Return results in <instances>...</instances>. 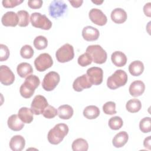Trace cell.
<instances>
[{
  "instance_id": "6da1fadb",
  "label": "cell",
  "mask_w": 151,
  "mask_h": 151,
  "mask_svg": "<svg viewBox=\"0 0 151 151\" xmlns=\"http://www.w3.org/2000/svg\"><path fill=\"white\" fill-rule=\"evenodd\" d=\"M40 84V80L38 77L31 74L26 77L25 81L21 84L19 88L20 94L25 99L31 97Z\"/></svg>"
},
{
  "instance_id": "7a4b0ae2",
  "label": "cell",
  "mask_w": 151,
  "mask_h": 151,
  "mask_svg": "<svg viewBox=\"0 0 151 151\" xmlns=\"http://www.w3.org/2000/svg\"><path fill=\"white\" fill-rule=\"evenodd\" d=\"M68 131L69 129L66 124H57L48 132L47 134L48 140L52 145H58L63 141L64 137L68 134Z\"/></svg>"
},
{
  "instance_id": "3957f363",
  "label": "cell",
  "mask_w": 151,
  "mask_h": 151,
  "mask_svg": "<svg viewBox=\"0 0 151 151\" xmlns=\"http://www.w3.org/2000/svg\"><path fill=\"white\" fill-rule=\"evenodd\" d=\"M127 73L123 70H116L107 80V86L111 90H115L124 86L127 81Z\"/></svg>"
},
{
  "instance_id": "277c9868",
  "label": "cell",
  "mask_w": 151,
  "mask_h": 151,
  "mask_svg": "<svg viewBox=\"0 0 151 151\" xmlns=\"http://www.w3.org/2000/svg\"><path fill=\"white\" fill-rule=\"evenodd\" d=\"M86 52H88L91 57L94 63L101 64L106 61L107 55L106 51L99 45H91L86 48Z\"/></svg>"
},
{
  "instance_id": "5b68a950",
  "label": "cell",
  "mask_w": 151,
  "mask_h": 151,
  "mask_svg": "<svg viewBox=\"0 0 151 151\" xmlns=\"http://www.w3.org/2000/svg\"><path fill=\"white\" fill-rule=\"evenodd\" d=\"M30 21L33 27L44 30H48L52 27L51 21L45 15L40 12L32 13L30 17Z\"/></svg>"
},
{
  "instance_id": "8992f818",
  "label": "cell",
  "mask_w": 151,
  "mask_h": 151,
  "mask_svg": "<svg viewBox=\"0 0 151 151\" xmlns=\"http://www.w3.org/2000/svg\"><path fill=\"white\" fill-rule=\"evenodd\" d=\"M55 57L60 63H66L71 61L74 57V48L69 44H65L57 50Z\"/></svg>"
},
{
  "instance_id": "52a82bcc",
  "label": "cell",
  "mask_w": 151,
  "mask_h": 151,
  "mask_svg": "<svg viewBox=\"0 0 151 151\" xmlns=\"http://www.w3.org/2000/svg\"><path fill=\"white\" fill-rule=\"evenodd\" d=\"M60 80V77L58 73L50 71L45 74L42 82V87L45 91H52L57 87Z\"/></svg>"
},
{
  "instance_id": "ba28073f",
  "label": "cell",
  "mask_w": 151,
  "mask_h": 151,
  "mask_svg": "<svg viewBox=\"0 0 151 151\" xmlns=\"http://www.w3.org/2000/svg\"><path fill=\"white\" fill-rule=\"evenodd\" d=\"M53 64L52 59L48 53L40 54L34 60V65L37 71L42 72L50 68Z\"/></svg>"
},
{
  "instance_id": "9c48e42d",
  "label": "cell",
  "mask_w": 151,
  "mask_h": 151,
  "mask_svg": "<svg viewBox=\"0 0 151 151\" xmlns=\"http://www.w3.org/2000/svg\"><path fill=\"white\" fill-rule=\"evenodd\" d=\"M67 9V4L64 1L60 0L52 1L48 6L49 14L51 17L54 18L62 16Z\"/></svg>"
},
{
  "instance_id": "30bf717a",
  "label": "cell",
  "mask_w": 151,
  "mask_h": 151,
  "mask_svg": "<svg viewBox=\"0 0 151 151\" xmlns=\"http://www.w3.org/2000/svg\"><path fill=\"white\" fill-rule=\"evenodd\" d=\"M48 106L46 98L41 95H37L34 97L31 104V109L35 115L42 114L44 109Z\"/></svg>"
},
{
  "instance_id": "8fae6325",
  "label": "cell",
  "mask_w": 151,
  "mask_h": 151,
  "mask_svg": "<svg viewBox=\"0 0 151 151\" xmlns=\"http://www.w3.org/2000/svg\"><path fill=\"white\" fill-rule=\"evenodd\" d=\"M86 75L92 85H99L103 82V71L100 67H93L87 69Z\"/></svg>"
},
{
  "instance_id": "7c38bea8",
  "label": "cell",
  "mask_w": 151,
  "mask_h": 151,
  "mask_svg": "<svg viewBox=\"0 0 151 151\" xmlns=\"http://www.w3.org/2000/svg\"><path fill=\"white\" fill-rule=\"evenodd\" d=\"M15 80V76L11 70L5 65L0 67V81L5 86L12 84Z\"/></svg>"
},
{
  "instance_id": "4fadbf2b",
  "label": "cell",
  "mask_w": 151,
  "mask_h": 151,
  "mask_svg": "<svg viewBox=\"0 0 151 151\" xmlns=\"http://www.w3.org/2000/svg\"><path fill=\"white\" fill-rule=\"evenodd\" d=\"M88 17L94 24L99 26L104 25L107 21L106 15L100 9L97 8L91 9L88 13Z\"/></svg>"
},
{
  "instance_id": "5bb4252c",
  "label": "cell",
  "mask_w": 151,
  "mask_h": 151,
  "mask_svg": "<svg viewBox=\"0 0 151 151\" xmlns=\"http://www.w3.org/2000/svg\"><path fill=\"white\" fill-rule=\"evenodd\" d=\"M92 86V84L90 83L87 76L83 74L80 77H78L73 83V89L78 92H80L84 88H88Z\"/></svg>"
},
{
  "instance_id": "9a60e30c",
  "label": "cell",
  "mask_w": 151,
  "mask_h": 151,
  "mask_svg": "<svg viewBox=\"0 0 151 151\" xmlns=\"http://www.w3.org/2000/svg\"><path fill=\"white\" fill-rule=\"evenodd\" d=\"M1 22L5 27H16L19 22L18 15L13 11H8L3 15Z\"/></svg>"
},
{
  "instance_id": "2e32d148",
  "label": "cell",
  "mask_w": 151,
  "mask_h": 151,
  "mask_svg": "<svg viewBox=\"0 0 151 151\" xmlns=\"http://www.w3.org/2000/svg\"><path fill=\"white\" fill-rule=\"evenodd\" d=\"M100 35L99 31L91 26L85 27L82 31V36L84 40L87 41L97 40Z\"/></svg>"
},
{
  "instance_id": "e0dca14e",
  "label": "cell",
  "mask_w": 151,
  "mask_h": 151,
  "mask_svg": "<svg viewBox=\"0 0 151 151\" xmlns=\"http://www.w3.org/2000/svg\"><path fill=\"white\" fill-rule=\"evenodd\" d=\"M129 90L132 96L135 97H138L144 93L145 85L141 80H135L130 84Z\"/></svg>"
},
{
  "instance_id": "ac0fdd59",
  "label": "cell",
  "mask_w": 151,
  "mask_h": 151,
  "mask_svg": "<svg viewBox=\"0 0 151 151\" xmlns=\"http://www.w3.org/2000/svg\"><path fill=\"white\" fill-rule=\"evenodd\" d=\"M9 147L13 151H21L25 147V140L21 135L14 136L10 140Z\"/></svg>"
},
{
  "instance_id": "d6986e66",
  "label": "cell",
  "mask_w": 151,
  "mask_h": 151,
  "mask_svg": "<svg viewBox=\"0 0 151 151\" xmlns=\"http://www.w3.org/2000/svg\"><path fill=\"white\" fill-rule=\"evenodd\" d=\"M7 124L8 127L13 131H19L24 126V123L17 114H12L8 117Z\"/></svg>"
},
{
  "instance_id": "ffe728a7",
  "label": "cell",
  "mask_w": 151,
  "mask_h": 151,
  "mask_svg": "<svg viewBox=\"0 0 151 151\" xmlns=\"http://www.w3.org/2000/svg\"><path fill=\"white\" fill-rule=\"evenodd\" d=\"M127 18V13L122 8H117L111 11V19L116 24H122L124 22L126 21Z\"/></svg>"
},
{
  "instance_id": "44dd1931",
  "label": "cell",
  "mask_w": 151,
  "mask_h": 151,
  "mask_svg": "<svg viewBox=\"0 0 151 151\" xmlns=\"http://www.w3.org/2000/svg\"><path fill=\"white\" fill-rule=\"evenodd\" d=\"M129 135L125 131H122L117 133L113 139V145L116 148L123 147L127 142Z\"/></svg>"
},
{
  "instance_id": "7402d4cb",
  "label": "cell",
  "mask_w": 151,
  "mask_h": 151,
  "mask_svg": "<svg viewBox=\"0 0 151 151\" xmlns=\"http://www.w3.org/2000/svg\"><path fill=\"white\" fill-rule=\"evenodd\" d=\"M111 60L114 65L116 67H123L127 63V57L122 51H116L112 53Z\"/></svg>"
},
{
  "instance_id": "603a6c76",
  "label": "cell",
  "mask_w": 151,
  "mask_h": 151,
  "mask_svg": "<svg viewBox=\"0 0 151 151\" xmlns=\"http://www.w3.org/2000/svg\"><path fill=\"white\" fill-rule=\"evenodd\" d=\"M33 112L31 109L22 107L18 110V116L24 123H31L33 120Z\"/></svg>"
},
{
  "instance_id": "cb8c5ba5",
  "label": "cell",
  "mask_w": 151,
  "mask_h": 151,
  "mask_svg": "<svg viewBox=\"0 0 151 151\" xmlns=\"http://www.w3.org/2000/svg\"><path fill=\"white\" fill-rule=\"evenodd\" d=\"M17 71L19 77L21 78H25L32 73L33 69L30 64L24 62L18 65Z\"/></svg>"
},
{
  "instance_id": "d4e9b609",
  "label": "cell",
  "mask_w": 151,
  "mask_h": 151,
  "mask_svg": "<svg viewBox=\"0 0 151 151\" xmlns=\"http://www.w3.org/2000/svg\"><path fill=\"white\" fill-rule=\"evenodd\" d=\"M58 117L64 120L70 119L73 115L74 111L72 107L68 104H63L58 108Z\"/></svg>"
},
{
  "instance_id": "484cf974",
  "label": "cell",
  "mask_w": 151,
  "mask_h": 151,
  "mask_svg": "<svg viewBox=\"0 0 151 151\" xmlns=\"http://www.w3.org/2000/svg\"><path fill=\"white\" fill-rule=\"evenodd\" d=\"M129 71L130 74L133 76H139L141 75L144 71L143 63L139 60L132 62L129 65Z\"/></svg>"
},
{
  "instance_id": "4316f807",
  "label": "cell",
  "mask_w": 151,
  "mask_h": 151,
  "mask_svg": "<svg viewBox=\"0 0 151 151\" xmlns=\"http://www.w3.org/2000/svg\"><path fill=\"white\" fill-rule=\"evenodd\" d=\"M83 116L87 119H95L100 114L99 109L94 105L88 106L83 110Z\"/></svg>"
},
{
  "instance_id": "83f0119b",
  "label": "cell",
  "mask_w": 151,
  "mask_h": 151,
  "mask_svg": "<svg viewBox=\"0 0 151 151\" xmlns=\"http://www.w3.org/2000/svg\"><path fill=\"white\" fill-rule=\"evenodd\" d=\"M71 147L73 151H87L88 149V144L85 139L78 138L73 141Z\"/></svg>"
},
{
  "instance_id": "f1b7e54d",
  "label": "cell",
  "mask_w": 151,
  "mask_h": 151,
  "mask_svg": "<svg viewBox=\"0 0 151 151\" xmlns=\"http://www.w3.org/2000/svg\"><path fill=\"white\" fill-rule=\"evenodd\" d=\"M126 108L129 112L134 113L138 112L142 108V104L139 100L137 99H133L129 100L126 104Z\"/></svg>"
},
{
  "instance_id": "f546056e",
  "label": "cell",
  "mask_w": 151,
  "mask_h": 151,
  "mask_svg": "<svg viewBox=\"0 0 151 151\" xmlns=\"http://www.w3.org/2000/svg\"><path fill=\"white\" fill-rule=\"evenodd\" d=\"M17 14L19 19L18 25L21 27L28 26L29 22V16L28 12L25 10H20L18 11Z\"/></svg>"
},
{
  "instance_id": "4dcf8cb0",
  "label": "cell",
  "mask_w": 151,
  "mask_h": 151,
  "mask_svg": "<svg viewBox=\"0 0 151 151\" xmlns=\"http://www.w3.org/2000/svg\"><path fill=\"white\" fill-rule=\"evenodd\" d=\"M108 124L111 129L117 130L120 129L123 126V122L120 117L114 116L109 119Z\"/></svg>"
},
{
  "instance_id": "1f68e13d",
  "label": "cell",
  "mask_w": 151,
  "mask_h": 151,
  "mask_svg": "<svg viewBox=\"0 0 151 151\" xmlns=\"http://www.w3.org/2000/svg\"><path fill=\"white\" fill-rule=\"evenodd\" d=\"M34 45L36 49L41 50L46 48L48 45V40L44 36L39 35L35 38L34 40Z\"/></svg>"
},
{
  "instance_id": "d6a6232c",
  "label": "cell",
  "mask_w": 151,
  "mask_h": 151,
  "mask_svg": "<svg viewBox=\"0 0 151 151\" xmlns=\"http://www.w3.org/2000/svg\"><path fill=\"white\" fill-rule=\"evenodd\" d=\"M139 128L142 132L144 133H149L151 131V119L150 117L143 118L139 123Z\"/></svg>"
},
{
  "instance_id": "836d02e7",
  "label": "cell",
  "mask_w": 151,
  "mask_h": 151,
  "mask_svg": "<svg viewBox=\"0 0 151 151\" xmlns=\"http://www.w3.org/2000/svg\"><path fill=\"white\" fill-rule=\"evenodd\" d=\"M92 58L88 52H85L82 55H80L78 58V64L81 67H86L92 63Z\"/></svg>"
},
{
  "instance_id": "e575fe53",
  "label": "cell",
  "mask_w": 151,
  "mask_h": 151,
  "mask_svg": "<svg viewBox=\"0 0 151 151\" xmlns=\"http://www.w3.org/2000/svg\"><path fill=\"white\" fill-rule=\"evenodd\" d=\"M34 52V50L31 45H25L21 48L20 55L24 58L29 59L32 57Z\"/></svg>"
},
{
  "instance_id": "d590c367",
  "label": "cell",
  "mask_w": 151,
  "mask_h": 151,
  "mask_svg": "<svg viewBox=\"0 0 151 151\" xmlns=\"http://www.w3.org/2000/svg\"><path fill=\"white\" fill-rule=\"evenodd\" d=\"M103 110L106 114L113 115L117 113L116 110V103L113 101H107L103 106Z\"/></svg>"
},
{
  "instance_id": "8d00e7d4",
  "label": "cell",
  "mask_w": 151,
  "mask_h": 151,
  "mask_svg": "<svg viewBox=\"0 0 151 151\" xmlns=\"http://www.w3.org/2000/svg\"><path fill=\"white\" fill-rule=\"evenodd\" d=\"M42 114L47 119H52L58 114V111L54 107L48 104L44 109Z\"/></svg>"
},
{
  "instance_id": "74e56055",
  "label": "cell",
  "mask_w": 151,
  "mask_h": 151,
  "mask_svg": "<svg viewBox=\"0 0 151 151\" xmlns=\"http://www.w3.org/2000/svg\"><path fill=\"white\" fill-rule=\"evenodd\" d=\"M9 50L8 47L4 44L0 45V61H4L6 60L9 56Z\"/></svg>"
},
{
  "instance_id": "f35d334b",
  "label": "cell",
  "mask_w": 151,
  "mask_h": 151,
  "mask_svg": "<svg viewBox=\"0 0 151 151\" xmlns=\"http://www.w3.org/2000/svg\"><path fill=\"white\" fill-rule=\"evenodd\" d=\"M23 2V0H3L2 3L4 7L6 8H14Z\"/></svg>"
},
{
  "instance_id": "ab89813d",
  "label": "cell",
  "mask_w": 151,
  "mask_h": 151,
  "mask_svg": "<svg viewBox=\"0 0 151 151\" xmlns=\"http://www.w3.org/2000/svg\"><path fill=\"white\" fill-rule=\"evenodd\" d=\"M43 2L41 0H33L28 1V5L29 8L32 9H39L42 5Z\"/></svg>"
},
{
  "instance_id": "60d3db41",
  "label": "cell",
  "mask_w": 151,
  "mask_h": 151,
  "mask_svg": "<svg viewBox=\"0 0 151 151\" xmlns=\"http://www.w3.org/2000/svg\"><path fill=\"white\" fill-rule=\"evenodd\" d=\"M143 12L147 17H151V3L148 2L143 7Z\"/></svg>"
},
{
  "instance_id": "b9f144b4",
  "label": "cell",
  "mask_w": 151,
  "mask_h": 151,
  "mask_svg": "<svg viewBox=\"0 0 151 151\" xmlns=\"http://www.w3.org/2000/svg\"><path fill=\"white\" fill-rule=\"evenodd\" d=\"M151 136H149L148 137H147L145 139L144 141H143V146L145 147L148 149L149 150L151 149Z\"/></svg>"
},
{
  "instance_id": "7bdbcfd3",
  "label": "cell",
  "mask_w": 151,
  "mask_h": 151,
  "mask_svg": "<svg viewBox=\"0 0 151 151\" xmlns=\"http://www.w3.org/2000/svg\"><path fill=\"white\" fill-rule=\"evenodd\" d=\"M68 2L71 4V5L73 7H74V8H78V7H80L82 5V4L83 2V1H82V0L70 1V0H69Z\"/></svg>"
},
{
  "instance_id": "ee69618b",
  "label": "cell",
  "mask_w": 151,
  "mask_h": 151,
  "mask_svg": "<svg viewBox=\"0 0 151 151\" xmlns=\"http://www.w3.org/2000/svg\"><path fill=\"white\" fill-rule=\"evenodd\" d=\"M93 3L96 4V5H100L104 1H99V0H96V1H91Z\"/></svg>"
}]
</instances>
